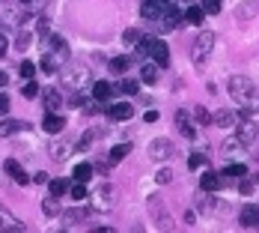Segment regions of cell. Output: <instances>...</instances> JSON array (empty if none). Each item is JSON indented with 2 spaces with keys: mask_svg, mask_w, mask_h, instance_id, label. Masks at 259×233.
<instances>
[{
  "mask_svg": "<svg viewBox=\"0 0 259 233\" xmlns=\"http://www.w3.org/2000/svg\"><path fill=\"white\" fill-rule=\"evenodd\" d=\"M227 87H230V96H233L239 105H245V108H251V111H259V87L254 81L236 75V78H230Z\"/></svg>",
  "mask_w": 259,
  "mask_h": 233,
  "instance_id": "6da1fadb",
  "label": "cell"
},
{
  "mask_svg": "<svg viewBox=\"0 0 259 233\" xmlns=\"http://www.w3.org/2000/svg\"><path fill=\"white\" fill-rule=\"evenodd\" d=\"M212 48H215V33L212 30H203L197 39H194V48H191V57L197 66H203L209 57H212Z\"/></svg>",
  "mask_w": 259,
  "mask_h": 233,
  "instance_id": "7a4b0ae2",
  "label": "cell"
},
{
  "mask_svg": "<svg viewBox=\"0 0 259 233\" xmlns=\"http://www.w3.org/2000/svg\"><path fill=\"white\" fill-rule=\"evenodd\" d=\"M173 153H176V147H173L170 138H155V141L149 144V156H152L155 162H170Z\"/></svg>",
  "mask_w": 259,
  "mask_h": 233,
  "instance_id": "3957f363",
  "label": "cell"
},
{
  "mask_svg": "<svg viewBox=\"0 0 259 233\" xmlns=\"http://www.w3.org/2000/svg\"><path fill=\"white\" fill-rule=\"evenodd\" d=\"M149 57L155 60L158 69H167L170 66V48L164 39H149Z\"/></svg>",
  "mask_w": 259,
  "mask_h": 233,
  "instance_id": "277c9868",
  "label": "cell"
},
{
  "mask_svg": "<svg viewBox=\"0 0 259 233\" xmlns=\"http://www.w3.org/2000/svg\"><path fill=\"white\" fill-rule=\"evenodd\" d=\"M158 24H161L164 30H176V27L182 24V9H179L176 3H170V6H164V12L158 15Z\"/></svg>",
  "mask_w": 259,
  "mask_h": 233,
  "instance_id": "5b68a950",
  "label": "cell"
},
{
  "mask_svg": "<svg viewBox=\"0 0 259 233\" xmlns=\"http://www.w3.org/2000/svg\"><path fill=\"white\" fill-rule=\"evenodd\" d=\"M149 213H152V219H158V228L161 231H173V219L167 216L161 198H149Z\"/></svg>",
  "mask_w": 259,
  "mask_h": 233,
  "instance_id": "8992f818",
  "label": "cell"
},
{
  "mask_svg": "<svg viewBox=\"0 0 259 233\" xmlns=\"http://www.w3.org/2000/svg\"><path fill=\"white\" fill-rule=\"evenodd\" d=\"M239 225H242L245 231H259V207L257 204L242 207V213H239Z\"/></svg>",
  "mask_w": 259,
  "mask_h": 233,
  "instance_id": "52a82bcc",
  "label": "cell"
},
{
  "mask_svg": "<svg viewBox=\"0 0 259 233\" xmlns=\"http://www.w3.org/2000/svg\"><path fill=\"white\" fill-rule=\"evenodd\" d=\"M63 81H66L69 87H81V84L89 81V69H84V66H69V69H63Z\"/></svg>",
  "mask_w": 259,
  "mask_h": 233,
  "instance_id": "ba28073f",
  "label": "cell"
},
{
  "mask_svg": "<svg viewBox=\"0 0 259 233\" xmlns=\"http://www.w3.org/2000/svg\"><path fill=\"white\" fill-rule=\"evenodd\" d=\"M236 138H239V144H242V147L254 144V141L259 138V126L254 123V120H242V129H239V135H236Z\"/></svg>",
  "mask_w": 259,
  "mask_h": 233,
  "instance_id": "9c48e42d",
  "label": "cell"
},
{
  "mask_svg": "<svg viewBox=\"0 0 259 233\" xmlns=\"http://www.w3.org/2000/svg\"><path fill=\"white\" fill-rule=\"evenodd\" d=\"M221 186H224V177H221V174H215V171H206V174L200 177V189H203V192H209V195L221 192Z\"/></svg>",
  "mask_w": 259,
  "mask_h": 233,
  "instance_id": "30bf717a",
  "label": "cell"
},
{
  "mask_svg": "<svg viewBox=\"0 0 259 233\" xmlns=\"http://www.w3.org/2000/svg\"><path fill=\"white\" fill-rule=\"evenodd\" d=\"M42 129H45L48 135H60V132L66 129V120H63L60 114H54V111H48V114H45V120H42Z\"/></svg>",
  "mask_w": 259,
  "mask_h": 233,
  "instance_id": "8fae6325",
  "label": "cell"
},
{
  "mask_svg": "<svg viewBox=\"0 0 259 233\" xmlns=\"http://www.w3.org/2000/svg\"><path fill=\"white\" fill-rule=\"evenodd\" d=\"M176 129L182 132V138H188V141H194L197 138V126L188 120V114L185 111H176Z\"/></svg>",
  "mask_w": 259,
  "mask_h": 233,
  "instance_id": "7c38bea8",
  "label": "cell"
},
{
  "mask_svg": "<svg viewBox=\"0 0 259 233\" xmlns=\"http://www.w3.org/2000/svg\"><path fill=\"white\" fill-rule=\"evenodd\" d=\"M3 168H6V174H9V177H12V180L18 183V186H30V174H27V171H24V168H21V165H18L15 159H9V162H6Z\"/></svg>",
  "mask_w": 259,
  "mask_h": 233,
  "instance_id": "4fadbf2b",
  "label": "cell"
},
{
  "mask_svg": "<svg viewBox=\"0 0 259 233\" xmlns=\"http://www.w3.org/2000/svg\"><path fill=\"white\" fill-rule=\"evenodd\" d=\"M131 114H134V105H128V102H119V105H110V108H107V117L116 120V123L131 120Z\"/></svg>",
  "mask_w": 259,
  "mask_h": 233,
  "instance_id": "5bb4252c",
  "label": "cell"
},
{
  "mask_svg": "<svg viewBox=\"0 0 259 233\" xmlns=\"http://www.w3.org/2000/svg\"><path fill=\"white\" fill-rule=\"evenodd\" d=\"M42 102H45V108H48V111H54V114H57V111H60V105H63V96H60V90H57V87H48V90L42 93Z\"/></svg>",
  "mask_w": 259,
  "mask_h": 233,
  "instance_id": "9a60e30c",
  "label": "cell"
},
{
  "mask_svg": "<svg viewBox=\"0 0 259 233\" xmlns=\"http://www.w3.org/2000/svg\"><path fill=\"white\" fill-rule=\"evenodd\" d=\"M9 231H24V225H21L12 213H6V210L0 207V233H9Z\"/></svg>",
  "mask_w": 259,
  "mask_h": 233,
  "instance_id": "2e32d148",
  "label": "cell"
},
{
  "mask_svg": "<svg viewBox=\"0 0 259 233\" xmlns=\"http://www.w3.org/2000/svg\"><path fill=\"white\" fill-rule=\"evenodd\" d=\"M110 96H113V87H110L107 81H95V84H92V99H95V102H107Z\"/></svg>",
  "mask_w": 259,
  "mask_h": 233,
  "instance_id": "e0dca14e",
  "label": "cell"
},
{
  "mask_svg": "<svg viewBox=\"0 0 259 233\" xmlns=\"http://www.w3.org/2000/svg\"><path fill=\"white\" fill-rule=\"evenodd\" d=\"M212 120H215V123H218L221 129H233V126H236V114H233L230 108H221V111H218V114H215Z\"/></svg>",
  "mask_w": 259,
  "mask_h": 233,
  "instance_id": "ac0fdd59",
  "label": "cell"
},
{
  "mask_svg": "<svg viewBox=\"0 0 259 233\" xmlns=\"http://www.w3.org/2000/svg\"><path fill=\"white\" fill-rule=\"evenodd\" d=\"M72 177H75V183H89V177H92V165H89V162H81V165H75Z\"/></svg>",
  "mask_w": 259,
  "mask_h": 233,
  "instance_id": "d6986e66",
  "label": "cell"
},
{
  "mask_svg": "<svg viewBox=\"0 0 259 233\" xmlns=\"http://www.w3.org/2000/svg\"><path fill=\"white\" fill-rule=\"evenodd\" d=\"M42 213H45L48 219H60L63 207H60V201H57V198H45V201H42Z\"/></svg>",
  "mask_w": 259,
  "mask_h": 233,
  "instance_id": "ffe728a7",
  "label": "cell"
},
{
  "mask_svg": "<svg viewBox=\"0 0 259 233\" xmlns=\"http://www.w3.org/2000/svg\"><path fill=\"white\" fill-rule=\"evenodd\" d=\"M51 51H54V54H60L57 60H69V45H66V39H63V36H51Z\"/></svg>",
  "mask_w": 259,
  "mask_h": 233,
  "instance_id": "44dd1931",
  "label": "cell"
},
{
  "mask_svg": "<svg viewBox=\"0 0 259 233\" xmlns=\"http://www.w3.org/2000/svg\"><path fill=\"white\" fill-rule=\"evenodd\" d=\"M203 15H206V12H203L197 3H188V12H185L182 18H185L188 24H203Z\"/></svg>",
  "mask_w": 259,
  "mask_h": 233,
  "instance_id": "7402d4cb",
  "label": "cell"
},
{
  "mask_svg": "<svg viewBox=\"0 0 259 233\" xmlns=\"http://www.w3.org/2000/svg\"><path fill=\"white\" fill-rule=\"evenodd\" d=\"M131 60H134V57H113V60H110V72H113V75H125L128 66H131Z\"/></svg>",
  "mask_w": 259,
  "mask_h": 233,
  "instance_id": "603a6c76",
  "label": "cell"
},
{
  "mask_svg": "<svg viewBox=\"0 0 259 233\" xmlns=\"http://www.w3.org/2000/svg\"><path fill=\"white\" fill-rule=\"evenodd\" d=\"M128 153H131V144H116V147L110 150V156H107V162H110V165H116V162H122V159H125Z\"/></svg>",
  "mask_w": 259,
  "mask_h": 233,
  "instance_id": "cb8c5ba5",
  "label": "cell"
},
{
  "mask_svg": "<svg viewBox=\"0 0 259 233\" xmlns=\"http://www.w3.org/2000/svg\"><path fill=\"white\" fill-rule=\"evenodd\" d=\"M48 192L51 198H63L69 192V180H48Z\"/></svg>",
  "mask_w": 259,
  "mask_h": 233,
  "instance_id": "d4e9b609",
  "label": "cell"
},
{
  "mask_svg": "<svg viewBox=\"0 0 259 233\" xmlns=\"http://www.w3.org/2000/svg\"><path fill=\"white\" fill-rule=\"evenodd\" d=\"M140 78H143L146 84H155V81H158V66H155V63H146V66L140 69Z\"/></svg>",
  "mask_w": 259,
  "mask_h": 233,
  "instance_id": "484cf974",
  "label": "cell"
},
{
  "mask_svg": "<svg viewBox=\"0 0 259 233\" xmlns=\"http://www.w3.org/2000/svg\"><path fill=\"white\" fill-rule=\"evenodd\" d=\"M24 129H27V123L9 120V123H3V126H0V135H15V132H24Z\"/></svg>",
  "mask_w": 259,
  "mask_h": 233,
  "instance_id": "4316f807",
  "label": "cell"
},
{
  "mask_svg": "<svg viewBox=\"0 0 259 233\" xmlns=\"http://www.w3.org/2000/svg\"><path fill=\"white\" fill-rule=\"evenodd\" d=\"M122 39H125V45H137V42L143 39V30H137V27H128V30L122 33Z\"/></svg>",
  "mask_w": 259,
  "mask_h": 233,
  "instance_id": "83f0119b",
  "label": "cell"
},
{
  "mask_svg": "<svg viewBox=\"0 0 259 233\" xmlns=\"http://www.w3.org/2000/svg\"><path fill=\"white\" fill-rule=\"evenodd\" d=\"M69 195H72V201H86V183H75V186H69Z\"/></svg>",
  "mask_w": 259,
  "mask_h": 233,
  "instance_id": "f1b7e54d",
  "label": "cell"
},
{
  "mask_svg": "<svg viewBox=\"0 0 259 233\" xmlns=\"http://www.w3.org/2000/svg\"><path fill=\"white\" fill-rule=\"evenodd\" d=\"M206 15H218L221 9H224V0H203V6H200Z\"/></svg>",
  "mask_w": 259,
  "mask_h": 233,
  "instance_id": "f546056e",
  "label": "cell"
},
{
  "mask_svg": "<svg viewBox=\"0 0 259 233\" xmlns=\"http://www.w3.org/2000/svg\"><path fill=\"white\" fill-rule=\"evenodd\" d=\"M221 177H248V168L245 165H227Z\"/></svg>",
  "mask_w": 259,
  "mask_h": 233,
  "instance_id": "4dcf8cb0",
  "label": "cell"
},
{
  "mask_svg": "<svg viewBox=\"0 0 259 233\" xmlns=\"http://www.w3.org/2000/svg\"><path fill=\"white\" fill-rule=\"evenodd\" d=\"M137 90H140V84H137V81H131V78L119 84V93H125V96H137Z\"/></svg>",
  "mask_w": 259,
  "mask_h": 233,
  "instance_id": "1f68e13d",
  "label": "cell"
},
{
  "mask_svg": "<svg viewBox=\"0 0 259 233\" xmlns=\"http://www.w3.org/2000/svg\"><path fill=\"white\" fill-rule=\"evenodd\" d=\"M21 93H24V99H36V96H39L42 90H39V84H36V81L30 78V81L24 84V90H21Z\"/></svg>",
  "mask_w": 259,
  "mask_h": 233,
  "instance_id": "d6a6232c",
  "label": "cell"
},
{
  "mask_svg": "<svg viewBox=\"0 0 259 233\" xmlns=\"http://www.w3.org/2000/svg\"><path fill=\"white\" fill-rule=\"evenodd\" d=\"M155 183H158V186H170V183H173V171H170V168H161V171L155 174Z\"/></svg>",
  "mask_w": 259,
  "mask_h": 233,
  "instance_id": "836d02e7",
  "label": "cell"
},
{
  "mask_svg": "<svg viewBox=\"0 0 259 233\" xmlns=\"http://www.w3.org/2000/svg\"><path fill=\"white\" fill-rule=\"evenodd\" d=\"M30 42H33V33H27V30H24V33L15 39V48H18V51H27V48H30Z\"/></svg>",
  "mask_w": 259,
  "mask_h": 233,
  "instance_id": "e575fe53",
  "label": "cell"
},
{
  "mask_svg": "<svg viewBox=\"0 0 259 233\" xmlns=\"http://www.w3.org/2000/svg\"><path fill=\"white\" fill-rule=\"evenodd\" d=\"M48 156H51V159H54V162H63V159H66V156H69V153H66V147H63V144H54V147H51V150H48Z\"/></svg>",
  "mask_w": 259,
  "mask_h": 233,
  "instance_id": "d590c367",
  "label": "cell"
},
{
  "mask_svg": "<svg viewBox=\"0 0 259 233\" xmlns=\"http://www.w3.org/2000/svg\"><path fill=\"white\" fill-rule=\"evenodd\" d=\"M203 165H206V156H203V153H191V159H188V168H191V171H200Z\"/></svg>",
  "mask_w": 259,
  "mask_h": 233,
  "instance_id": "8d00e7d4",
  "label": "cell"
},
{
  "mask_svg": "<svg viewBox=\"0 0 259 233\" xmlns=\"http://www.w3.org/2000/svg\"><path fill=\"white\" fill-rule=\"evenodd\" d=\"M18 72H21V78H27V81H30V78H33V75H36V63H30V60H24V63H21V69H18Z\"/></svg>",
  "mask_w": 259,
  "mask_h": 233,
  "instance_id": "74e56055",
  "label": "cell"
},
{
  "mask_svg": "<svg viewBox=\"0 0 259 233\" xmlns=\"http://www.w3.org/2000/svg\"><path fill=\"white\" fill-rule=\"evenodd\" d=\"M194 117H197V123H200V126H209V123H212V114H209V111H206L203 105H200V108L194 111Z\"/></svg>",
  "mask_w": 259,
  "mask_h": 233,
  "instance_id": "f35d334b",
  "label": "cell"
},
{
  "mask_svg": "<svg viewBox=\"0 0 259 233\" xmlns=\"http://www.w3.org/2000/svg\"><path fill=\"white\" fill-rule=\"evenodd\" d=\"M254 189H257V183H251V180H242V183H239V195H242V198H251Z\"/></svg>",
  "mask_w": 259,
  "mask_h": 233,
  "instance_id": "ab89813d",
  "label": "cell"
},
{
  "mask_svg": "<svg viewBox=\"0 0 259 233\" xmlns=\"http://www.w3.org/2000/svg\"><path fill=\"white\" fill-rule=\"evenodd\" d=\"M66 222H81V219H86V210H72V213H60Z\"/></svg>",
  "mask_w": 259,
  "mask_h": 233,
  "instance_id": "60d3db41",
  "label": "cell"
},
{
  "mask_svg": "<svg viewBox=\"0 0 259 233\" xmlns=\"http://www.w3.org/2000/svg\"><path fill=\"white\" fill-rule=\"evenodd\" d=\"M39 66H42V72H48V75H54V72H57V60H54V57H45Z\"/></svg>",
  "mask_w": 259,
  "mask_h": 233,
  "instance_id": "b9f144b4",
  "label": "cell"
},
{
  "mask_svg": "<svg viewBox=\"0 0 259 233\" xmlns=\"http://www.w3.org/2000/svg\"><path fill=\"white\" fill-rule=\"evenodd\" d=\"M257 6H259V0H257V3H245V6H242V12H239V18H248V15H257Z\"/></svg>",
  "mask_w": 259,
  "mask_h": 233,
  "instance_id": "7bdbcfd3",
  "label": "cell"
},
{
  "mask_svg": "<svg viewBox=\"0 0 259 233\" xmlns=\"http://www.w3.org/2000/svg\"><path fill=\"white\" fill-rule=\"evenodd\" d=\"M30 183H36V186H45V183H48V174H45V171H36V174H30Z\"/></svg>",
  "mask_w": 259,
  "mask_h": 233,
  "instance_id": "ee69618b",
  "label": "cell"
},
{
  "mask_svg": "<svg viewBox=\"0 0 259 233\" xmlns=\"http://www.w3.org/2000/svg\"><path fill=\"white\" fill-rule=\"evenodd\" d=\"M36 33H39L42 39H48V21H45V18H39V21H36Z\"/></svg>",
  "mask_w": 259,
  "mask_h": 233,
  "instance_id": "f6af8a7d",
  "label": "cell"
},
{
  "mask_svg": "<svg viewBox=\"0 0 259 233\" xmlns=\"http://www.w3.org/2000/svg\"><path fill=\"white\" fill-rule=\"evenodd\" d=\"M242 144H239V138H230V141H224V153H233V150H239Z\"/></svg>",
  "mask_w": 259,
  "mask_h": 233,
  "instance_id": "bcb514c9",
  "label": "cell"
},
{
  "mask_svg": "<svg viewBox=\"0 0 259 233\" xmlns=\"http://www.w3.org/2000/svg\"><path fill=\"white\" fill-rule=\"evenodd\" d=\"M89 144H92V135H84V138H81V141H78V150H81V153H84V150H86V147H89Z\"/></svg>",
  "mask_w": 259,
  "mask_h": 233,
  "instance_id": "7dc6e473",
  "label": "cell"
},
{
  "mask_svg": "<svg viewBox=\"0 0 259 233\" xmlns=\"http://www.w3.org/2000/svg\"><path fill=\"white\" fill-rule=\"evenodd\" d=\"M143 120H146V123H155V120H158V111H146Z\"/></svg>",
  "mask_w": 259,
  "mask_h": 233,
  "instance_id": "c3c4849f",
  "label": "cell"
},
{
  "mask_svg": "<svg viewBox=\"0 0 259 233\" xmlns=\"http://www.w3.org/2000/svg\"><path fill=\"white\" fill-rule=\"evenodd\" d=\"M6 108H9V99H6V96L0 93V114H6Z\"/></svg>",
  "mask_w": 259,
  "mask_h": 233,
  "instance_id": "681fc988",
  "label": "cell"
},
{
  "mask_svg": "<svg viewBox=\"0 0 259 233\" xmlns=\"http://www.w3.org/2000/svg\"><path fill=\"white\" fill-rule=\"evenodd\" d=\"M6 48H9V42H6V36H3V33H0V57H3V54H6Z\"/></svg>",
  "mask_w": 259,
  "mask_h": 233,
  "instance_id": "f907efd6",
  "label": "cell"
},
{
  "mask_svg": "<svg viewBox=\"0 0 259 233\" xmlns=\"http://www.w3.org/2000/svg\"><path fill=\"white\" fill-rule=\"evenodd\" d=\"M101 198H104V201H107V198H113V189H110V186H104V189H101Z\"/></svg>",
  "mask_w": 259,
  "mask_h": 233,
  "instance_id": "816d5d0a",
  "label": "cell"
},
{
  "mask_svg": "<svg viewBox=\"0 0 259 233\" xmlns=\"http://www.w3.org/2000/svg\"><path fill=\"white\" fill-rule=\"evenodd\" d=\"M6 84H9V75H6V72L0 69V87H6Z\"/></svg>",
  "mask_w": 259,
  "mask_h": 233,
  "instance_id": "f5cc1de1",
  "label": "cell"
},
{
  "mask_svg": "<svg viewBox=\"0 0 259 233\" xmlns=\"http://www.w3.org/2000/svg\"><path fill=\"white\" fill-rule=\"evenodd\" d=\"M179 3H197V0H179Z\"/></svg>",
  "mask_w": 259,
  "mask_h": 233,
  "instance_id": "db71d44e",
  "label": "cell"
},
{
  "mask_svg": "<svg viewBox=\"0 0 259 233\" xmlns=\"http://www.w3.org/2000/svg\"><path fill=\"white\" fill-rule=\"evenodd\" d=\"M21 3H33V0H21Z\"/></svg>",
  "mask_w": 259,
  "mask_h": 233,
  "instance_id": "11a10c76",
  "label": "cell"
},
{
  "mask_svg": "<svg viewBox=\"0 0 259 233\" xmlns=\"http://www.w3.org/2000/svg\"><path fill=\"white\" fill-rule=\"evenodd\" d=\"M254 183H259V174H257V180H254Z\"/></svg>",
  "mask_w": 259,
  "mask_h": 233,
  "instance_id": "9f6ffc18",
  "label": "cell"
}]
</instances>
